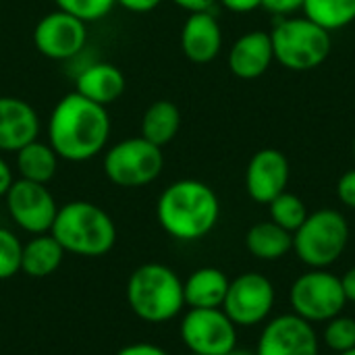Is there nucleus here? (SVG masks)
Returning <instances> with one entry per match:
<instances>
[{
  "mask_svg": "<svg viewBox=\"0 0 355 355\" xmlns=\"http://www.w3.org/2000/svg\"><path fill=\"white\" fill-rule=\"evenodd\" d=\"M110 116L100 106L77 92L64 94L48 119V144L67 162H87L108 144Z\"/></svg>",
  "mask_w": 355,
  "mask_h": 355,
  "instance_id": "f257e3e1",
  "label": "nucleus"
},
{
  "mask_svg": "<svg viewBox=\"0 0 355 355\" xmlns=\"http://www.w3.org/2000/svg\"><path fill=\"white\" fill-rule=\"evenodd\" d=\"M220 216L216 191L198 179L171 183L156 202V218L166 235L179 241H198L212 233Z\"/></svg>",
  "mask_w": 355,
  "mask_h": 355,
  "instance_id": "f03ea898",
  "label": "nucleus"
},
{
  "mask_svg": "<svg viewBox=\"0 0 355 355\" xmlns=\"http://www.w3.org/2000/svg\"><path fill=\"white\" fill-rule=\"evenodd\" d=\"M50 235L67 254L100 258L116 243V225L110 214L85 200H73L58 208Z\"/></svg>",
  "mask_w": 355,
  "mask_h": 355,
  "instance_id": "7ed1b4c3",
  "label": "nucleus"
},
{
  "mask_svg": "<svg viewBox=\"0 0 355 355\" xmlns=\"http://www.w3.org/2000/svg\"><path fill=\"white\" fill-rule=\"evenodd\" d=\"M125 295L131 312L150 324L168 322L185 308L183 281L173 268L158 262L135 268L127 281Z\"/></svg>",
  "mask_w": 355,
  "mask_h": 355,
  "instance_id": "20e7f679",
  "label": "nucleus"
},
{
  "mask_svg": "<svg viewBox=\"0 0 355 355\" xmlns=\"http://www.w3.org/2000/svg\"><path fill=\"white\" fill-rule=\"evenodd\" d=\"M268 33L275 60L289 71L318 69L333 50L331 31L308 17H281Z\"/></svg>",
  "mask_w": 355,
  "mask_h": 355,
  "instance_id": "39448f33",
  "label": "nucleus"
},
{
  "mask_svg": "<svg viewBox=\"0 0 355 355\" xmlns=\"http://www.w3.org/2000/svg\"><path fill=\"white\" fill-rule=\"evenodd\" d=\"M349 243V225L339 210L322 208L310 212L304 225L293 233V252L310 268H329Z\"/></svg>",
  "mask_w": 355,
  "mask_h": 355,
  "instance_id": "423d86ee",
  "label": "nucleus"
},
{
  "mask_svg": "<svg viewBox=\"0 0 355 355\" xmlns=\"http://www.w3.org/2000/svg\"><path fill=\"white\" fill-rule=\"evenodd\" d=\"M102 168L106 179L116 187H146L160 177L164 168V154L162 148L141 135L127 137L106 150Z\"/></svg>",
  "mask_w": 355,
  "mask_h": 355,
  "instance_id": "0eeeda50",
  "label": "nucleus"
},
{
  "mask_svg": "<svg viewBox=\"0 0 355 355\" xmlns=\"http://www.w3.org/2000/svg\"><path fill=\"white\" fill-rule=\"evenodd\" d=\"M289 302L293 314L314 324L329 322L331 318L343 314L347 297L341 277L329 272L327 268H310L291 285Z\"/></svg>",
  "mask_w": 355,
  "mask_h": 355,
  "instance_id": "6e6552de",
  "label": "nucleus"
},
{
  "mask_svg": "<svg viewBox=\"0 0 355 355\" xmlns=\"http://www.w3.org/2000/svg\"><path fill=\"white\" fill-rule=\"evenodd\" d=\"M179 333L189 354L225 355L237 347V327L223 308H189Z\"/></svg>",
  "mask_w": 355,
  "mask_h": 355,
  "instance_id": "1a4fd4ad",
  "label": "nucleus"
},
{
  "mask_svg": "<svg viewBox=\"0 0 355 355\" xmlns=\"http://www.w3.org/2000/svg\"><path fill=\"white\" fill-rule=\"evenodd\" d=\"M275 285L258 272H243L229 283L223 312L235 327H256L264 322L275 308Z\"/></svg>",
  "mask_w": 355,
  "mask_h": 355,
  "instance_id": "9d476101",
  "label": "nucleus"
},
{
  "mask_svg": "<svg viewBox=\"0 0 355 355\" xmlns=\"http://www.w3.org/2000/svg\"><path fill=\"white\" fill-rule=\"evenodd\" d=\"M4 200H6V210L10 218L19 229L31 235L50 233L58 206L46 185L17 179L6 191Z\"/></svg>",
  "mask_w": 355,
  "mask_h": 355,
  "instance_id": "9b49d317",
  "label": "nucleus"
},
{
  "mask_svg": "<svg viewBox=\"0 0 355 355\" xmlns=\"http://www.w3.org/2000/svg\"><path fill=\"white\" fill-rule=\"evenodd\" d=\"M87 42V23L64 12L52 10L33 27V44L37 52L50 60L75 58Z\"/></svg>",
  "mask_w": 355,
  "mask_h": 355,
  "instance_id": "f8f14e48",
  "label": "nucleus"
},
{
  "mask_svg": "<svg viewBox=\"0 0 355 355\" xmlns=\"http://www.w3.org/2000/svg\"><path fill=\"white\" fill-rule=\"evenodd\" d=\"M256 355H318V335L297 314H281L264 327Z\"/></svg>",
  "mask_w": 355,
  "mask_h": 355,
  "instance_id": "ddd939ff",
  "label": "nucleus"
},
{
  "mask_svg": "<svg viewBox=\"0 0 355 355\" xmlns=\"http://www.w3.org/2000/svg\"><path fill=\"white\" fill-rule=\"evenodd\" d=\"M291 177V166L287 156L281 150L264 148L258 150L245 171V189L248 196L258 204H270L277 196L287 191Z\"/></svg>",
  "mask_w": 355,
  "mask_h": 355,
  "instance_id": "4468645a",
  "label": "nucleus"
},
{
  "mask_svg": "<svg viewBox=\"0 0 355 355\" xmlns=\"http://www.w3.org/2000/svg\"><path fill=\"white\" fill-rule=\"evenodd\" d=\"M40 135L35 108L15 96H0V152H19Z\"/></svg>",
  "mask_w": 355,
  "mask_h": 355,
  "instance_id": "2eb2a0df",
  "label": "nucleus"
},
{
  "mask_svg": "<svg viewBox=\"0 0 355 355\" xmlns=\"http://www.w3.org/2000/svg\"><path fill=\"white\" fill-rule=\"evenodd\" d=\"M223 48V29L218 19L210 12H189L181 27V50L187 60L196 64L212 62Z\"/></svg>",
  "mask_w": 355,
  "mask_h": 355,
  "instance_id": "dca6fc26",
  "label": "nucleus"
},
{
  "mask_svg": "<svg viewBox=\"0 0 355 355\" xmlns=\"http://www.w3.org/2000/svg\"><path fill=\"white\" fill-rule=\"evenodd\" d=\"M275 60L272 40L268 31H248L235 40L229 50V69L239 79L262 77Z\"/></svg>",
  "mask_w": 355,
  "mask_h": 355,
  "instance_id": "f3484780",
  "label": "nucleus"
},
{
  "mask_svg": "<svg viewBox=\"0 0 355 355\" xmlns=\"http://www.w3.org/2000/svg\"><path fill=\"white\" fill-rule=\"evenodd\" d=\"M125 85L127 81L123 71L112 62L87 64L75 79V92L100 106L114 104L123 96Z\"/></svg>",
  "mask_w": 355,
  "mask_h": 355,
  "instance_id": "a211bd4d",
  "label": "nucleus"
},
{
  "mask_svg": "<svg viewBox=\"0 0 355 355\" xmlns=\"http://www.w3.org/2000/svg\"><path fill=\"white\" fill-rule=\"evenodd\" d=\"M229 277L212 266H204L193 270L187 281L183 283V297L185 306L189 308H223L227 291H229Z\"/></svg>",
  "mask_w": 355,
  "mask_h": 355,
  "instance_id": "6ab92c4d",
  "label": "nucleus"
},
{
  "mask_svg": "<svg viewBox=\"0 0 355 355\" xmlns=\"http://www.w3.org/2000/svg\"><path fill=\"white\" fill-rule=\"evenodd\" d=\"M62 245L50 235H33L23 245V258H21V272H25L31 279H46L58 270L64 258Z\"/></svg>",
  "mask_w": 355,
  "mask_h": 355,
  "instance_id": "aec40b11",
  "label": "nucleus"
},
{
  "mask_svg": "<svg viewBox=\"0 0 355 355\" xmlns=\"http://www.w3.org/2000/svg\"><path fill=\"white\" fill-rule=\"evenodd\" d=\"M181 129V110L171 100H156L152 102L139 125V135L152 141L158 148L168 146Z\"/></svg>",
  "mask_w": 355,
  "mask_h": 355,
  "instance_id": "412c9836",
  "label": "nucleus"
},
{
  "mask_svg": "<svg viewBox=\"0 0 355 355\" xmlns=\"http://www.w3.org/2000/svg\"><path fill=\"white\" fill-rule=\"evenodd\" d=\"M248 252L264 262H275L285 258L293 250V233L275 225L272 220L256 223L245 235Z\"/></svg>",
  "mask_w": 355,
  "mask_h": 355,
  "instance_id": "4be33fe9",
  "label": "nucleus"
},
{
  "mask_svg": "<svg viewBox=\"0 0 355 355\" xmlns=\"http://www.w3.org/2000/svg\"><path fill=\"white\" fill-rule=\"evenodd\" d=\"M17 154V173L19 179L25 181H33V183H42L48 185L56 171H58V154L52 150L50 144L46 141H31L25 148H21Z\"/></svg>",
  "mask_w": 355,
  "mask_h": 355,
  "instance_id": "5701e85b",
  "label": "nucleus"
},
{
  "mask_svg": "<svg viewBox=\"0 0 355 355\" xmlns=\"http://www.w3.org/2000/svg\"><path fill=\"white\" fill-rule=\"evenodd\" d=\"M304 15L327 31H337L355 21V0H304Z\"/></svg>",
  "mask_w": 355,
  "mask_h": 355,
  "instance_id": "b1692460",
  "label": "nucleus"
},
{
  "mask_svg": "<svg viewBox=\"0 0 355 355\" xmlns=\"http://www.w3.org/2000/svg\"><path fill=\"white\" fill-rule=\"evenodd\" d=\"M268 212H270V220L289 233H295L310 214L304 200L291 191H283L281 196H277L268 204Z\"/></svg>",
  "mask_w": 355,
  "mask_h": 355,
  "instance_id": "393cba45",
  "label": "nucleus"
},
{
  "mask_svg": "<svg viewBox=\"0 0 355 355\" xmlns=\"http://www.w3.org/2000/svg\"><path fill=\"white\" fill-rule=\"evenodd\" d=\"M324 324V343L329 349H333L335 354L355 349V318L339 314Z\"/></svg>",
  "mask_w": 355,
  "mask_h": 355,
  "instance_id": "a878e982",
  "label": "nucleus"
},
{
  "mask_svg": "<svg viewBox=\"0 0 355 355\" xmlns=\"http://www.w3.org/2000/svg\"><path fill=\"white\" fill-rule=\"evenodd\" d=\"M21 258H23V243L10 231L0 227V281L12 279L21 272Z\"/></svg>",
  "mask_w": 355,
  "mask_h": 355,
  "instance_id": "bb28decb",
  "label": "nucleus"
},
{
  "mask_svg": "<svg viewBox=\"0 0 355 355\" xmlns=\"http://www.w3.org/2000/svg\"><path fill=\"white\" fill-rule=\"evenodd\" d=\"M58 10H64L83 23H94L104 19L116 4V0H54Z\"/></svg>",
  "mask_w": 355,
  "mask_h": 355,
  "instance_id": "cd10ccee",
  "label": "nucleus"
},
{
  "mask_svg": "<svg viewBox=\"0 0 355 355\" xmlns=\"http://www.w3.org/2000/svg\"><path fill=\"white\" fill-rule=\"evenodd\" d=\"M337 198L341 200L343 206L355 210V168L341 175L337 181Z\"/></svg>",
  "mask_w": 355,
  "mask_h": 355,
  "instance_id": "c85d7f7f",
  "label": "nucleus"
},
{
  "mask_svg": "<svg viewBox=\"0 0 355 355\" xmlns=\"http://www.w3.org/2000/svg\"><path fill=\"white\" fill-rule=\"evenodd\" d=\"M304 6V0H262V8L277 17H287Z\"/></svg>",
  "mask_w": 355,
  "mask_h": 355,
  "instance_id": "c756f323",
  "label": "nucleus"
},
{
  "mask_svg": "<svg viewBox=\"0 0 355 355\" xmlns=\"http://www.w3.org/2000/svg\"><path fill=\"white\" fill-rule=\"evenodd\" d=\"M116 355H168L162 347L152 345V343H131L127 347H123Z\"/></svg>",
  "mask_w": 355,
  "mask_h": 355,
  "instance_id": "7c9ffc66",
  "label": "nucleus"
},
{
  "mask_svg": "<svg viewBox=\"0 0 355 355\" xmlns=\"http://www.w3.org/2000/svg\"><path fill=\"white\" fill-rule=\"evenodd\" d=\"M119 6H123L129 12H150L162 4V0H116Z\"/></svg>",
  "mask_w": 355,
  "mask_h": 355,
  "instance_id": "2f4dec72",
  "label": "nucleus"
},
{
  "mask_svg": "<svg viewBox=\"0 0 355 355\" xmlns=\"http://www.w3.org/2000/svg\"><path fill=\"white\" fill-rule=\"evenodd\" d=\"M231 12H252L262 6V0H218Z\"/></svg>",
  "mask_w": 355,
  "mask_h": 355,
  "instance_id": "473e14b6",
  "label": "nucleus"
},
{
  "mask_svg": "<svg viewBox=\"0 0 355 355\" xmlns=\"http://www.w3.org/2000/svg\"><path fill=\"white\" fill-rule=\"evenodd\" d=\"M173 2L187 12H204V10H212V6L218 0H173Z\"/></svg>",
  "mask_w": 355,
  "mask_h": 355,
  "instance_id": "72a5a7b5",
  "label": "nucleus"
},
{
  "mask_svg": "<svg viewBox=\"0 0 355 355\" xmlns=\"http://www.w3.org/2000/svg\"><path fill=\"white\" fill-rule=\"evenodd\" d=\"M15 177H12V168L8 166V162L0 156V198L6 196V191L10 189Z\"/></svg>",
  "mask_w": 355,
  "mask_h": 355,
  "instance_id": "f704fd0d",
  "label": "nucleus"
},
{
  "mask_svg": "<svg viewBox=\"0 0 355 355\" xmlns=\"http://www.w3.org/2000/svg\"><path fill=\"white\" fill-rule=\"evenodd\" d=\"M341 285H343V291H345L347 302L355 304V266H352V268L341 277Z\"/></svg>",
  "mask_w": 355,
  "mask_h": 355,
  "instance_id": "c9c22d12",
  "label": "nucleus"
},
{
  "mask_svg": "<svg viewBox=\"0 0 355 355\" xmlns=\"http://www.w3.org/2000/svg\"><path fill=\"white\" fill-rule=\"evenodd\" d=\"M225 355H256V352H250V349H239V347H233L229 354Z\"/></svg>",
  "mask_w": 355,
  "mask_h": 355,
  "instance_id": "e433bc0d",
  "label": "nucleus"
},
{
  "mask_svg": "<svg viewBox=\"0 0 355 355\" xmlns=\"http://www.w3.org/2000/svg\"><path fill=\"white\" fill-rule=\"evenodd\" d=\"M339 355H355V349H352V352H345V354H339Z\"/></svg>",
  "mask_w": 355,
  "mask_h": 355,
  "instance_id": "4c0bfd02",
  "label": "nucleus"
},
{
  "mask_svg": "<svg viewBox=\"0 0 355 355\" xmlns=\"http://www.w3.org/2000/svg\"><path fill=\"white\" fill-rule=\"evenodd\" d=\"M354 158H355V141H354Z\"/></svg>",
  "mask_w": 355,
  "mask_h": 355,
  "instance_id": "58836bf2",
  "label": "nucleus"
},
{
  "mask_svg": "<svg viewBox=\"0 0 355 355\" xmlns=\"http://www.w3.org/2000/svg\"><path fill=\"white\" fill-rule=\"evenodd\" d=\"M189 355H200V354H189Z\"/></svg>",
  "mask_w": 355,
  "mask_h": 355,
  "instance_id": "ea45409f",
  "label": "nucleus"
}]
</instances>
